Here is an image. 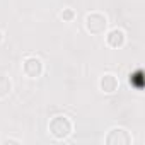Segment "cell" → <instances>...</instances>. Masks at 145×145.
<instances>
[{
  "label": "cell",
  "instance_id": "cell-1",
  "mask_svg": "<svg viewBox=\"0 0 145 145\" xmlns=\"http://www.w3.org/2000/svg\"><path fill=\"white\" fill-rule=\"evenodd\" d=\"M74 130H75L74 120H72L68 114H63V113H58V114L51 116L50 121H48V133L55 142L68 140L72 135H74Z\"/></svg>",
  "mask_w": 145,
  "mask_h": 145
},
{
  "label": "cell",
  "instance_id": "cell-2",
  "mask_svg": "<svg viewBox=\"0 0 145 145\" xmlns=\"http://www.w3.org/2000/svg\"><path fill=\"white\" fill-rule=\"evenodd\" d=\"M84 29L91 36H104L109 29V17L101 10H91L84 17Z\"/></svg>",
  "mask_w": 145,
  "mask_h": 145
},
{
  "label": "cell",
  "instance_id": "cell-3",
  "mask_svg": "<svg viewBox=\"0 0 145 145\" xmlns=\"http://www.w3.org/2000/svg\"><path fill=\"white\" fill-rule=\"evenodd\" d=\"M21 72L27 80H39L46 72V65L38 55H27L21 61Z\"/></svg>",
  "mask_w": 145,
  "mask_h": 145
},
{
  "label": "cell",
  "instance_id": "cell-4",
  "mask_svg": "<svg viewBox=\"0 0 145 145\" xmlns=\"http://www.w3.org/2000/svg\"><path fill=\"white\" fill-rule=\"evenodd\" d=\"M103 142L106 145H131L133 143V135L125 126H111L106 131Z\"/></svg>",
  "mask_w": 145,
  "mask_h": 145
},
{
  "label": "cell",
  "instance_id": "cell-5",
  "mask_svg": "<svg viewBox=\"0 0 145 145\" xmlns=\"http://www.w3.org/2000/svg\"><path fill=\"white\" fill-rule=\"evenodd\" d=\"M97 89L104 96H114L120 91V79L113 72H104L97 79Z\"/></svg>",
  "mask_w": 145,
  "mask_h": 145
},
{
  "label": "cell",
  "instance_id": "cell-6",
  "mask_svg": "<svg viewBox=\"0 0 145 145\" xmlns=\"http://www.w3.org/2000/svg\"><path fill=\"white\" fill-rule=\"evenodd\" d=\"M126 41H128V36H126V31L123 27H109L104 33V43L111 50H121V48H125Z\"/></svg>",
  "mask_w": 145,
  "mask_h": 145
},
{
  "label": "cell",
  "instance_id": "cell-7",
  "mask_svg": "<svg viewBox=\"0 0 145 145\" xmlns=\"http://www.w3.org/2000/svg\"><path fill=\"white\" fill-rule=\"evenodd\" d=\"M128 86L135 89L137 92L143 91V70L142 68H135L128 74Z\"/></svg>",
  "mask_w": 145,
  "mask_h": 145
},
{
  "label": "cell",
  "instance_id": "cell-8",
  "mask_svg": "<svg viewBox=\"0 0 145 145\" xmlns=\"http://www.w3.org/2000/svg\"><path fill=\"white\" fill-rule=\"evenodd\" d=\"M12 91H14V82L10 75L0 74V101H5L7 97H10Z\"/></svg>",
  "mask_w": 145,
  "mask_h": 145
},
{
  "label": "cell",
  "instance_id": "cell-9",
  "mask_svg": "<svg viewBox=\"0 0 145 145\" xmlns=\"http://www.w3.org/2000/svg\"><path fill=\"white\" fill-rule=\"evenodd\" d=\"M58 17H60L65 24H72V22L77 19V12H75V9H72V7H65V9L60 10Z\"/></svg>",
  "mask_w": 145,
  "mask_h": 145
},
{
  "label": "cell",
  "instance_id": "cell-10",
  "mask_svg": "<svg viewBox=\"0 0 145 145\" xmlns=\"http://www.w3.org/2000/svg\"><path fill=\"white\" fill-rule=\"evenodd\" d=\"M0 143H2V145H21L22 143V140L21 138H14V137H2V138H0Z\"/></svg>",
  "mask_w": 145,
  "mask_h": 145
},
{
  "label": "cell",
  "instance_id": "cell-11",
  "mask_svg": "<svg viewBox=\"0 0 145 145\" xmlns=\"http://www.w3.org/2000/svg\"><path fill=\"white\" fill-rule=\"evenodd\" d=\"M5 41V34H4V31H0V44H2Z\"/></svg>",
  "mask_w": 145,
  "mask_h": 145
}]
</instances>
